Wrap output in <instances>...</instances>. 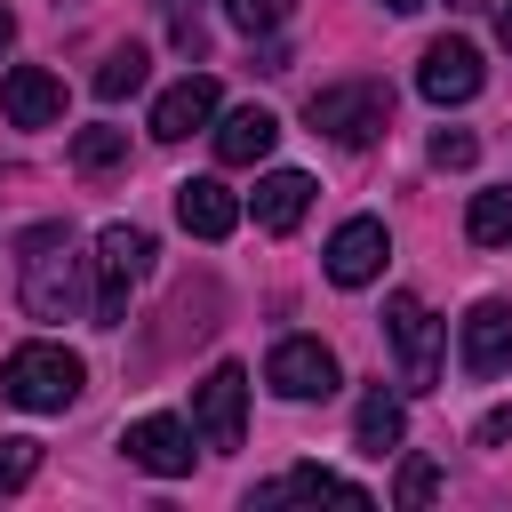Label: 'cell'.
I'll list each match as a JSON object with an SVG mask.
<instances>
[{
  "label": "cell",
  "instance_id": "1",
  "mask_svg": "<svg viewBox=\"0 0 512 512\" xmlns=\"http://www.w3.org/2000/svg\"><path fill=\"white\" fill-rule=\"evenodd\" d=\"M16 288L32 320H80V248L72 224H32L16 240Z\"/></svg>",
  "mask_w": 512,
  "mask_h": 512
},
{
  "label": "cell",
  "instance_id": "2",
  "mask_svg": "<svg viewBox=\"0 0 512 512\" xmlns=\"http://www.w3.org/2000/svg\"><path fill=\"white\" fill-rule=\"evenodd\" d=\"M80 384H88V368H80V352H64V344H16V352L0 360V400H16V408H32V416L72 408Z\"/></svg>",
  "mask_w": 512,
  "mask_h": 512
},
{
  "label": "cell",
  "instance_id": "3",
  "mask_svg": "<svg viewBox=\"0 0 512 512\" xmlns=\"http://www.w3.org/2000/svg\"><path fill=\"white\" fill-rule=\"evenodd\" d=\"M152 272V232L144 224H104L96 232V328L128 320V288Z\"/></svg>",
  "mask_w": 512,
  "mask_h": 512
},
{
  "label": "cell",
  "instance_id": "4",
  "mask_svg": "<svg viewBox=\"0 0 512 512\" xmlns=\"http://www.w3.org/2000/svg\"><path fill=\"white\" fill-rule=\"evenodd\" d=\"M304 120L320 136H336V144H376L384 120H392V88L384 80H336V88H320L304 104Z\"/></svg>",
  "mask_w": 512,
  "mask_h": 512
},
{
  "label": "cell",
  "instance_id": "5",
  "mask_svg": "<svg viewBox=\"0 0 512 512\" xmlns=\"http://www.w3.org/2000/svg\"><path fill=\"white\" fill-rule=\"evenodd\" d=\"M384 336H392V352H400V384H408V392H432V384H440V320H432L416 296H392V304H384Z\"/></svg>",
  "mask_w": 512,
  "mask_h": 512
},
{
  "label": "cell",
  "instance_id": "6",
  "mask_svg": "<svg viewBox=\"0 0 512 512\" xmlns=\"http://www.w3.org/2000/svg\"><path fill=\"white\" fill-rule=\"evenodd\" d=\"M264 384H272L280 400H328V392H336V352H328L320 336H280L272 360H264Z\"/></svg>",
  "mask_w": 512,
  "mask_h": 512
},
{
  "label": "cell",
  "instance_id": "7",
  "mask_svg": "<svg viewBox=\"0 0 512 512\" xmlns=\"http://www.w3.org/2000/svg\"><path fill=\"white\" fill-rule=\"evenodd\" d=\"M192 424L208 448H240V424H248V376L240 368H208L200 392H192Z\"/></svg>",
  "mask_w": 512,
  "mask_h": 512
},
{
  "label": "cell",
  "instance_id": "8",
  "mask_svg": "<svg viewBox=\"0 0 512 512\" xmlns=\"http://www.w3.org/2000/svg\"><path fill=\"white\" fill-rule=\"evenodd\" d=\"M384 224L376 216H352V224H336V240H328V280L336 288H368L376 272H384Z\"/></svg>",
  "mask_w": 512,
  "mask_h": 512
},
{
  "label": "cell",
  "instance_id": "9",
  "mask_svg": "<svg viewBox=\"0 0 512 512\" xmlns=\"http://www.w3.org/2000/svg\"><path fill=\"white\" fill-rule=\"evenodd\" d=\"M120 448H128V464H144V472H160V480L192 472V424H176V416H136Z\"/></svg>",
  "mask_w": 512,
  "mask_h": 512
},
{
  "label": "cell",
  "instance_id": "10",
  "mask_svg": "<svg viewBox=\"0 0 512 512\" xmlns=\"http://www.w3.org/2000/svg\"><path fill=\"white\" fill-rule=\"evenodd\" d=\"M512 368V304L488 296L464 312V376H504Z\"/></svg>",
  "mask_w": 512,
  "mask_h": 512
},
{
  "label": "cell",
  "instance_id": "11",
  "mask_svg": "<svg viewBox=\"0 0 512 512\" xmlns=\"http://www.w3.org/2000/svg\"><path fill=\"white\" fill-rule=\"evenodd\" d=\"M416 88H424L432 104H464V96H480V56H472V40H432L424 64H416Z\"/></svg>",
  "mask_w": 512,
  "mask_h": 512
},
{
  "label": "cell",
  "instance_id": "12",
  "mask_svg": "<svg viewBox=\"0 0 512 512\" xmlns=\"http://www.w3.org/2000/svg\"><path fill=\"white\" fill-rule=\"evenodd\" d=\"M216 120V80L208 72H184L176 88H160V104H152V136L160 144H184L192 128H208Z\"/></svg>",
  "mask_w": 512,
  "mask_h": 512
},
{
  "label": "cell",
  "instance_id": "13",
  "mask_svg": "<svg viewBox=\"0 0 512 512\" xmlns=\"http://www.w3.org/2000/svg\"><path fill=\"white\" fill-rule=\"evenodd\" d=\"M0 112H8L16 128H48V120H64V80L40 72V64H16V72L0 80Z\"/></svg>",
  "mask_w": 512,
  "mask_h": 512
},
{
  "label": "cell",
  "instance_id": "14",
  "mask_svg": "<svg viewBox=\"0 0 512 512\" xmlns=\"http://www.w3.org/2000/svg\"><path fill=\"white\" fill-rule=\"evenodd\" d=\"M176 224H184V232H200V240H224V232L240 224L232 184H216V176H184V184H176Z\"/></svg>",
  "mask_w": 512,
  "mask_h": 512
},
{
  "label": "cell",
  "instance_id": "15",
  "mask_svg": "<svg viewBox=\"0 0 512 512\" xmlns=\"http://www.w3.org/2000/svg\"><path fill=\"white\" fill-rule=\"evenodd\" d=\"M280 144V120L264 112V104H240V112H224V128H216V160L224 168H248V160H264Z\"/></svg>",
  "mask_w": 512,
  "mask_h": 512
},
{
  "label": "cell",
  "instance_id": "16",
  "mask_svg": "<svg viewBox=\"0 0 512 512\" xmlns=\"http://www.w3.org/2000/svg\"><path fill=\"white\" fill-rule=\"evenodd\" d=\"M304 208H312V176H304V168H272V176L256 184V224H264V232H296Z\"/></svg>",
  "mask_w": 512,
  "mask_h": 512
},
{
  "label": "cell",
  "instance_id": "17",
  "mask_svg": "<svg viewBox=\"0 0 512 512\" xmlns=\"http://www.w3.org/2000/svg\"><path fill=\"white\" fill-rule=\"evenodd\" d=\"M400 432H408L400 400H392L384 384H368V392H360V416H352V448H360V456H384V448H400Z\"/></svg>",
  "mask_w": 512,
  "mask_h": 512
},
{
  "label": "cell",
  "instance_id": "18",
  "mask_svg": "<svg viewBox=\"0 0 512 512\" xmlns=\"http://www.w3.org/2000/svg\"><path fill=\"white\" fill-rule=\"evenodd\" d=\"M288 496H344V504H368L360 480H336V472H320V464H296V472H280L272 488H256V504H288Z\"/></svg>",
  "mask_w": 512,
  "mask_h": 512
},
{
  "label": "cell",
  "instance_id": "19",
  "mask_svg": "<svg viewBox=\"0 0 512 512\" xmlns=\"http://www.w3.org/2000/svg\"><path fill=\"white\" fill-rule=\"evenodd\" d=\"M464 232H472L480 248H504V240H512V184H496V192H472V216H464Z\"/></svg>",
  "mask_w": 512,
  "mask_h": 512
},
{
  "label": "cell",
  "instance_id": "20",
  "mask_svg": "<svg viewBox=\"0 0 512 512\" xmlns=\"http://www.w3.org/2000/svg\"><path fill=\"white\" fill-rule=\"evenodd\" d=\"M144 72H152V56H144V48H112V56L96 64V96H104V104H120V96H136V88H144Z\"/></svg>",
  "mask_w": 512,
  "mask_h": 512
},
{
  "label": "cell",
  "instance_id": "21",
  "mask_svg": "<svg viewBox=\"0 0 512 512\" xmlns=\"http://www.w3.org/2000/svg\"><path fill=\"white\" fill-rule=\"evenodd\" d=\"M120 160H128V128H80V136H72V168L104 176V168H120Z\"/></svg>",
  "mask_w": 512,
  "mask_h": 512
},
{
  "label": "cell",
  "instance_id": "22",
  "mask_svg": "<svg viewBox=\"0 0 512 512\" xmlns=\"http://www.w3.org/2000/svg\"><path fill=\"white\" fill-rule=\"evenodd\" d=\"M224 16H232L240 32H280V24H288V0H224Z\"/></svg>",
  "mask_w": 512,
  "mask_h": 512
},
{
  "label": "cell",
  "instance_id": "23",
  "mask_svg": "<svg viewBox=\"0 0 512 512\" xmlns=\"http://www.w3.org/2000/svg\"><path fill=\"white\" fill-rule=\"evenodd\" d=\"M432 488H440V464H432V456H408L392 496H400V504H432Z\"/></svg>",
  "mask_w": 512,
  "mask_h": 512
},
{
  "label": "cell",
  "instance_id": "24",
  "mask_svg": "<svg viewBox=\"0 0 512 512\" xmlns=\"http://www.w3.org/2000/svg\"><path fill=\"white\" fill-rule=\"evenodd\" d=\"M160 8H168V40H176L184 56H200V40H208V32H200V0H160Z\"/></svg>",
  "mask_w": 512,
  "mask_h": 512
},
{
  "label": "cell",
  "instance_id": "25",
  "mask_svg": "<svg viewBox=\"0 0 512 512\" xmlns=\"http://www.w3.org/2000/svg\"><path fill=\"white\" fill-rule=\"evenodd\" d=\"M40 472V440H0V488H24Z\"/></svg>",
  "mask_w": 512,
  "mask_h": 512
},
{
  "label": "cell",
  "instance_id": "26",
  "mask_svg": "<svg viewBox=\"0 0 512 512\" xmlns=\"http://www.w3.org/2000/svg\"><path fill=\"white\" fill-rule=\"evenodd\" d=\"M432 160H440V168H472V160H480V144H472L464 128H440V136H432Z\"/></svg>",
  "mask_w": 512,
  "mask_h": 512
},
{
  "label": "cell",
  "instance_id": "27",
  "mask_svg": "<svg viewBox=\"0 0 512 512\" xmlns=\"http://www.w3.org/2000/svg\"><path fill=\"white\" fill-rule=\"evenodd\" d=\"M496 440H512V408H488L480 416V448H496Z\"/></svg>",
  "mask_w": 512,
  "mask_h": 512
},
{
  "label": "cell",
  "instance_id": "28",
  "mask_svg": "<svg viewBox=\"0 0 512 512\" xmlns=\"http://www.w3.org/2000/svg\"><path fill=\"white\" fill-rule=\"evenodd\" d=\"M8 40H16V16H8V0H0V48H8Z\"/></svg>",
  "mask_w": 512,
  "mask_h": 512
},
{
  "label": "cell",
  "instance_id": "29",
  "mask_svg": "<svg viewBox=\"0 0 512 512\" xmlns=\"http://www.w3.org/2000/svg\"><path fill=\"white\" fill-rule=\"evenodd\" d=\"M496 32H504V48H512V0H504V16H496Z\"/></svg>",
  "mask_w": 512,
  "mask_h": 512
},
{
  "label": "cell",
  "instance_id": "30",
  "mask_svg": "<svg viewBox=\"0 0 512 512\" xmlns=\"http://www.w3.org/2000/svg\"><path fill=\"white\" fill-rule=\"evenodd\" d=\"M384 8H392V16H408V8H424V0H384Z\"/></svg>",
  "mask_w": 512,
  "mask_h": 512
}]
</instances>
